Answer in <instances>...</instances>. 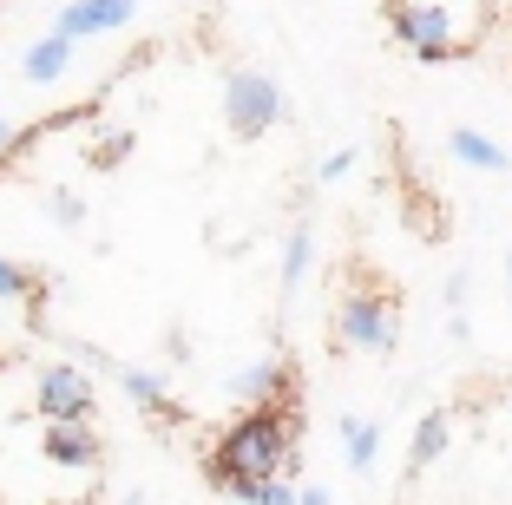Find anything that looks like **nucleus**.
Masks as SVG:
<instances>
[{
  "label": "nucleus",
  "instance_id": "f257e3e1",
  "mask_svg": "<svg viewBox=\"0 0 512 505\" xmlns=\"http://www.w3.org/2000/svg\"><path fill=\"white\" fill-rule=\"evenodd\" d=\"M296 433H302L296 394H289V401L243 407V414L217 433L204 473H211V486L230 492V499H237V486H250V479H289L296 473Z\"/></svg>",
  "mask_w": 512,
  "mask_h": 505
},
{
  "label": "nucleus",
  "instance_id": "f03ea898",
  "mask_svg": "<svg viewBox=\"0 0 512 505\" xmlns=\"http://www.w3.org/2000/svg\"><path fill=\"white\" fill-rule=\"evenodd\" d=\"M394 335H401V302L381 296V289H348L342 309H335V342L362 348V355H388Z\"/></svg>",
  "mask_w": 512,
  "mask_h": 505
},
{
  "label": "nucleus",
  "instance_id": "7ed1b4c3",
  "mask_svg": "<svg viewBox=\"0 0 512 505\" xmlns=\"http://www.w3.org/2000/svg\"><path fill=\"white\" fill-rule=\"evenodd\" d=\"M289 119V99H283V86H276L270 73H230L224 79V125L237 138H256V132H270V125H283Z\"/></svg>",
  "mask_w": 512,
  "mask_h": 505
},
{
  "label": "nucleus",
  "instance_id": "20e7f679",
  "mask_svg": "<svg viewBox=\"0 0 512 505\" xmlns=\"http://www.w3.org/2000/svg\"><path fill=\"white\" fill-rule=\"evenodd\" d=\"M394 40L414 53V60H453L460 53V40H453V14L447 7H427V0H401L394 7Z\"/></svg>",
  "mask_w": 512,
  "mask_h": 505
},
{
  "label": "nucleus",
  "instance_id": "39448f33",
  "mask_svg": "<svg viewBox=\"0 0 512 505\" xmlns=\"http://www.w3.org/2000/svg\"><path fill=\"white\" fill-rule=\"evenodd\" d=\"M33 407H40L46 420H86V414H92V374L73 368V361L46 368L40 387H33Z\"/></svg>",
  "mask_w": 512,
  "mask_h": 505
},
{
  "label": "nucleus",
  "instance_id": "423d86ee",
  "mask_svg": "<svg viewBox=\"0 0 512 505\" xmlns=\"http://www.w3.org/2000/svg\"><path fill=\"white\" fill-rule=\"evenodd\" d=\"M40 453H46L53 466H79V473H92V466L106 460V440L92 433V420H46Z\"/></svg>",
  "mask_w": 512,
  "mask_h": 505
},
{
  "label": "nucleus",
  "instance_id": "0eeeda50",
  "mask_svg": "<svg viewBox=\"0 0 512 505\" xmlns=\"http://www.w3.org/2000/svg\"><path fill=\"white\" fill-rule=\"evenodd\" d=\"M125 20H132V0H66L60 20H53V33L79 46V40H92V33L125 27Z\"/></svg>",
  "mask_w": 512,
  "mask_h": 505
},
{
  "label": "nucleus",
  "instance_id": "6e6552de",
  "mask_svg": "<svg viewBox=\"0 0 512 505\" xmlns=\"http://www.w3.org/2000/svg\"><path fill=\"white\" fill-rule=\"evenodd\" d=\"M230 394H237V401H250V407H263V401H289V394H296V374H289V361H283V355H263V361H250V368L230 381Z\"/></svg>",
  "mask_w": 512,
  "mask_h": 505
},
{
  "label": "nucleus",
  "instance_id": "1a4fd4ad",
  "mask_svg": "<svg viewBox=\"0 0 512 505\" xmlns=\"http://www.w3.org/2000/svg\"><path fill=\"white\" fill-rule=\"evenodd\" d=\"M112 374H119L125 401H132L138 414H151V420H171V414H178V394H171V381H165V374L132 368V361H112Z\"/></svg>",
  "mask_w": 512,
  "mask_h": 505
},
{
  "label": "nucleus",
  "instance_id": "9d476101",
  "mask_svg": "<svg viewBox=\"0 0 512 505\" xmlns=\"http://www.w3.org/2000/svg\"><path fill=\"white\" fill-rule=\"evenodd\" d=\"M447 151L460 164H473V171H506V164H512L506 151H499L486 132H473V125H453V132H447Z\"/></svg>",
  "mask_w": 512,
  "mask_h": 505
},
{
  "label": "nucleus",
  "instance_id": "9b49d317",
  "mask_svg": "<svg viewBox=\"0 0 512 505\" xmlns=\"http://www.w3.org/2000/svg\"><path fill=\"white\" fill-rule=\"evenodd\" d=\"M60 73H73V40H60V33H46V40H33V46H27V79L53 86Z\"/></svg>",
  "mask_w": 512,
  "mask_h": 505
},
{
  "label": "nucleus",
  "instance_id": "f8f14e48",
  "mask_svg": "<svg viewBox=\"0 0 512 505\" xmlns=\"http://www.w3.org/2000/svg\"><path fill=\"white\" fill-rule=\"evenodd\" d=\"M447 440H453V420L447 414H427L421 427H414V446H407V473H427V466L447 453Z\"/></svg>",
  "mask_w": 512,
  "mask_h": 505
},
{
  "label": "nucleus",
  "instance_id": "ddd939ff",
  "mask_svg": "<svg viewBox=\"0 0 512 505\" xmlns=\"http://www.w3.org/2000/svg\"><path fill=\"white\" fill-rule=\"evenodd\" d=\"M375 453H381V427H375V420H355V414H348L342 420V460H348V473H368V466H375Z\"/></svg>",
  "mask_w": 512,
  "mask_h": 505
},
{
  "label": "nucleus",
  "instance_id": "4468645a",
  "mask_svg": "<svg viewBox=\"0 0 512 505\" xmlns=\"http://www.w3.org/2000/svg\"><path fill=\"white\" fill-rule=\"evenodd\" d=\"M309 263H316V237H309V223H296L283 237V289H296L309 276Z\"/></svg>",
  "mask_w": 512,
  "mask_h": 505
},
{
  "label": "nucleus",
  "instance_id": "2eb2a0df",
  "mask_svg": "<svg viewBox=\"0 0 512 505\" xmlns=\"http://www.w3.org/2000/svg\"><path fill=\"white\" fill-rule=\"evenodd\" d=\"M46 217L60 223V230H79V223H86V204H79L73 191H46Z\"/></svg>",
  "mask_w": 512,
  "mask_h": 505
},
{
  "label": "nucleus",
  "instance_id": "dca6fc26",
  "mask_svg": "<svg viewBox=\"0 0 512 505\" xmlns=\"http://www.w3.org/2000/svg\"><path fill=\"white\" fill-rule=\"evenodd\" d=\"M20 296H33V276L14 263V256H0V302H20Z\"/></svg>",
  "mask_w": 512,
  "mask_h": 505
},
{
  "label": "nucleus",
  "instance_id": "f3484780",
  "mask_svg": "<svg viewBox=\"0 0 512 505\" xmlns=\"http://www.w3.org/2000/svg\"><path fill=\"white\" fill-rule=\"evenodd\" d=\"M348 171H355V151H335V158L322 164V178H348Z\"/></svg>",
  "mask_w": 512,
  "mask_h": 505
},
{
  "label": "nucleus",
  "instance_id": "a211bd4d",
  "mask_svg": "<svg viewBox=\"0 0 512 505\" xmlns=\"http://www.w3.org/2000/svg\"><path fill=\"white\" fill-rule=\"evenodd\" d=\"M447 309L467 315V276H453V283H447Z\"/></svg>",
  "mask_w": 512,
  "mask_h": 505
},
{
  "label": "nucleus",
  "instance_id": "6ab92c4d",
  "mask_svg": "<svg viewBox=\"0 0 512 505\" xmlns=\"http://www.w3.org/2000/svg\"><path fill=\"white\" fill-rule=\"evenodd\" d=\"M302 505H329V492H322V486H302Z\"/></svg>",
  "mask_w": 512,
  "mask_h": 505
},
{
  "label": "nucleus",
  "instance_id": "aec40b11",
  "mask_svg": "<svg viewBox=\"0 0 512 505\" xmlns=\"http://www.w3.org/2000/svg\"><path fill=\"white\" fill-rule=\"evenodd\" d=\"M0 151H14V125L7 119H0Z\"/></svg>",
  "mask_w": 512,
  "mask_h": 505
},
{
  "label": "nucleus",
  "instance_id": "412c9836",
  "mask_svg": "<svg viewBox=\"0 0 512 505\" xmlns=\"http://www.w3.org/2000/svg\"><path fill=\"white\" fill-rule=\"evenodd\" d=\"M125 505H145V499H138V492H132V499H125Z\"/></svg>",
  "mask_w": 512,
  "mask_h": 505
},
{
  "label": "nucleus",
  "instance_id": "4be33fe9",
  "mask_svg": "<svg viewBox=\"0 0 512 505\" xmlns=\"http://www.w3.org/2000/svg\"><path fill=\"white\" fill-rule=\"evenodd\" d=\"M506 276H512V256H506Z\"/></svg>",
  "mask_w": 512,
  "mask_h": 505
},
{
  "label": "nucleus",
  "instance_id": "5701e85b",
  "mask_svg": "<svg viewBox=\"0 0 512 505\" xmlns=\"http://www.w3.org/2000/svg\"><path fill=\"white\" fill-rule=\"evenodd\" d=\"M388 7H401V0H388Z\"/></svg>",
  "mask_w": 512,
  "mask_h": 505
}]
</instances>
